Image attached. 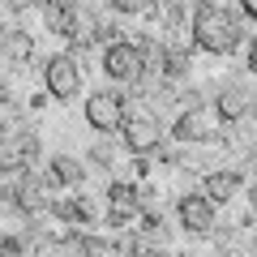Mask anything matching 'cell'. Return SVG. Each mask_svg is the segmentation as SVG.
<instances>
[{
    "label": "cell",
    "instance_id": "obj_4",
    "mask_svg": "<svg viewBox=\"0 0 257 257\" xmlns=\"http://www.w3.org/2000/svg\"><path fill=\"white\" fill-rule=\"evenodd\" d=\"M103 73L111 82H142L146 77V52L128 39H111L103 47Z\"/></svg>",
    "mask_w": 257,
    "mask_h": 257
},
{
    "label": "cell",
    "instance_id": "obj_5",
    "mask_svg": "<svg viewBox=\"0 0 257 257\" xmlns=\"http://www.w3.org/2000/svg\"><path fill=\"white\" fill-rule=\"evenodd\" d=\"M128 116V103L120 90H94L90 99H86V124L94 128V133H120V124H124Z\"/></svg>",
    "mask_w": 257,
    "mask_h": 257
},
{
    "label": "cell",
    "instance_id": "obj_18",
    "mask_svg": "<svg viewBox=\"0 0 257 257\" xmlns=\"http://www.w3.org/2000/svg\"><path fill=\"white\" fill-rule=\"evenodd\" d=\"M90 159H94V163H103V167H116V146H111V142H94Z\"/></svg>",
    "mask_w": 257,
    "mask_h": 257
},
{
    "label": "cell",
    "instance_id": "obj_1",
    "mask_svg": "<svg viewBox=\"0 0 257 257\" xmlns=\"http://www.w3.org/2000/svg\"><path fill=\"white\" fill-rule=\"evenodd\" d=\"M189 35H193V47H197V52H206V56H231L240 47V22H236V13H227L223 5L202 0V5H193Z\"/></svg>",
    "mask_w": 257,
    "mask_h": 257
},
{
    "label": "cell",
    "instance_id": "obj_7",
    "mask_svg": "<svg viewBox=\"0 0 257 257\" xmlns=\"http://www.w3.org/2000/svg\"><path fill=\"white\" fill-rule=\"evenodd\" d=\"M176 219L189 236H210L214 231V202L206 193H184L180 202H176Z\"/></svg>",
    "mask_w": 257,
    "mask_h": 257
},
{
    "label": "cell",
    "instance_id": "obj_10",
    "mask_svg": "<svg viewBox=\"0 0 257 257\" xmlns=\"http://www.w3.org/2000/svg\"><path fill=\"white\" fill-rule=\"evenodd\" d=\"M240 189H244V176H240V172H231V167L206 172V184H202V193L210 197L214 206H227V202H236V197H240Z\"/></svg>",
    "mask_w": 257,
    "mask_h": 257
},
{
    "label": "cell",
    "instance_id": "obj_12",
    "mask_svg": "<svg viewBox=\"0 0 257 257\" xmlns=\"http://www.w3.org/2000/svg\"><path fill=\"white\" fill-rule=\"evenodd\" d=\"M56 219L69 223V227H94L99 223V210H94L90 197H64V202H52Z\"/></svg>",
    "mask_w": 257,
    "mask_h": 257
},
{
    "label": "cell",
    "instance_id": "obj_3",
    "mask_svg": "<svg viewBox=\"0 0 257 257\" xmlns=\"http://www.w3.org/2000/svg\"><path fill=\"white\" fill-rule=\"evenodd\" d=\"M120 142H124L128 155H155L163 146V124H159L155 111L138 107V111H128L124 124H120Z\"/></svg>",
    "mask_w": 257,
    "mask_h": 257
},
{
    "label": "cell",
    "instance_id": "obj_14",
    "mask_svg": "<svg viewBox=\"0 0 257 257\" xmlns=\"http://www.w3.org/2000/svg\"><path fill=\"white\" fill-rule=\"evenodd\" d=\"M150 18L163 22L167 35H180V30H189V22H193V5H189V0H159Z\"/></svg>",
    "mask_w": 257,
    "mask_h": 257
},
{
    "label": "cell",
    "instance_id": "obj_11",
    "mask_svg": "<svg viewBox=\"0 0 257 257\" xmlns=\"http://www.w3.org/2000/svg\"><path fill=\"white\" fill-rule=\"evenodd\" d=\"M47 180H52V189H82L86 184V163L73 159V155H52Z\"/></svg>",
    "mask_w": 257,
    "mask_h": 257
},
{
    "label": "cell",
    "instance_id": "obj_22",
    "mask_svg": "<svg viewBox=\"0 0 257 257\" xmlns=\"http://www.w3.org/2000/svg\"><path fill=\"white\" fill-rule=\"evenodd\" d=\"M253 172H257V150H253Z\"/></svg>",
    "mask_w": 257,
    "mask_h": 257
},
{
    "label": "cell",
    "instance_id": "obj_2",
    "mask_svg": "<svg viewBox=\"0 0 257 257\" xmlns=\"http://www.w3.org/2000/svg\"><path fill=\"white\" fill-rule=\"evenodd\" d=\"M172 142H184V146H214L223 142V120L214 116V107H202L193 103L180 116L172 120Z\"/></svg>",
    "mask_w": 257,
    "mask_h": 257
},
{
    "label": "cell",
    "instance_id": "obj_19",
    "mask_svg": "<svg viewBox=\"0 0 257 257\" xmlns=\"http://www.w3.org/2000/svg\"><path fill=\"white\" fill-rule=\"evenodd\" d=\"M244 69H248V73L257 77V35L248 39V47H244Z\"/></svg>",
    "mask_w": 257,
    "mask_h": 257
},
{
    "label": "cell",
    "instance_id": "obj_9",
    "mask_svg": "<svg viewBox=\"0 0 257 257\" xmlns=\"http://www.w3.org/2000/svg\"><path fill=\"white\" fill-rule=\"evenodd\" d=\"M253 90L248 86H240V82H227L219 90V99H214V116L223 120V124H231V120H244L248 111H253Z\"/></svg>",
    "mask_w": 257,
    "mask_h": 257
},
{
    "label": "cell",
    "instance_id": "obj_6",
    "mask_svg": "<svg viewBox=\"0 0 257 257\" xmlns=\"http://www.w3.org/2000/svg\"><path fill=\"white\" fill-rule=\"evenodd\" d=\"M43 82H47V94L52 99H77L82 94V64H77L73 52H56L43 69Z\"/></svg>",
    "mask_w": 257,
    "mask_h": 257
},
{
    "label": "cell",
    "instance_id": "obj_15",
    "mask_svg": "<svg viewBox=\"0 0 257 257\" xmlns=\"http://www.w3.org/2000/svg\"><path fill=\"white\" fill-rule=\"evenodd\" d=\"M43 22H47L52 35L69 39V30H73V22H77V5L73 0H43Z\"/></svg>",
    "mask_w": 257,
    "mask_h": 257
},
{
    "label": "cell",
    "instance_id": "obj_17",
    "mask_svg": "<svg viewBox=\"0 0 257 257\" xmlns=\"http://www.w3.org/2000/svg\"><path fill=\"white\" fill-rule=\"evenodd\" d=\"M107 5H111L116 13H124V18H150L159 0H107Z\"/></svg>",
    "mask_w": 257,
    "mask_h": 257
},
{
    "label": "cell",
    "instance_id": "obj_20",
    "mask_svg": "<svg viewBox=\"0 0 257 257\" xmlns=\"http://www.w3.org/2000/svg\"><path fill=\"white\" fill-rule=\"evenodd\" d=\"M240 13H244V18H253V22H257V0H240Z\"/></svg>",
    "mask_w": 257,
    "mask_h": 257
},
{
    "label": "cell",
    "instance_id": "obj_21",
    "mask_svg": "<svg viewBox=\"0 0 257 257\" xmlns=\"http://www.w3.org/2000/svg\"><path fill=\"white\" fill-rule=\"evenodd\" d=\"M5 5H13V9H26V5H35V0H5Z\"/></svg>",
    "mask_w": 257,
    "mask_h": 257
},
{
    "label": "cell",
    "instance_id": "obj_16",
    "mask_svg": "<svg viewBox=\"0 0 257 257\" xmlns=\"http://www.w3.org/2000/svg\"><path fill=\"white\" fill-rule=\"evenodd\" d=\"M159 64H163V77H167V82H180V77H189V47H180V43H163Z\"/></svg>",
    "mask_w": 257,
    "mask_h": 257
},
{
    "label": "cell",
    "instance_id": "obj_13",
    "mask_svg": "<svg viewBox=\"0 0 257 257\" xmlns=\"http://www.w3.org/2000/svg\"><path fill=\"white\" fill-rule=\"evenodd\" d=\"M0 60H9V64L35 60V35H26V30H0Z\"/></svg>",
    "mask_w": 257,
    "mask_h": 257
},
{
    "label": "cell",
    "instance_id": "obj_8",
    "mask_svg": "<svg viewBox=\"0 0 257 257\" xmlns=\"http://www.w3.org/2000/svg\"><path fill=\"white\" fill-rule=\"evenodd\" d=\"M146 202H142V189L133 180H111L107 184V219L111 223H133L142 219Z\"/></svg>",
    "mask_w": 257,
    "mask_h": 257
}]
</instances>
